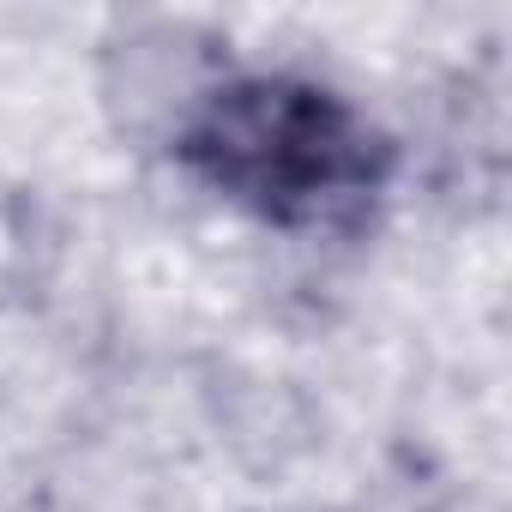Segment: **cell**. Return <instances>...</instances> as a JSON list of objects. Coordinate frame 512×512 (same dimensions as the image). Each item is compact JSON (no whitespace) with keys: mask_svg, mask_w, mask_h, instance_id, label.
I'll use <instances>...</instances> for the list:
<instances>
[{"mask_svg":"<svg viewBox=\"0 0 512 512\" xmlns=\"http://www.w3.org/2000/svg\"><path fill=\"white\" fill-rule=\"evenodd\" d=\"M169 163L272 235L344 241L386 211L404 151L344 85L302 67H211L163 115Z\"/></svg>","mask_w":512,"mask_h":512,"instance_id":"6da1fadb","label":"cell"}]
</instances>
